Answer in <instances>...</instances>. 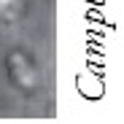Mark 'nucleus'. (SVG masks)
Instances as JSON below:
<instances>
[{
    "instance_id": "nucleus-1",
    "label": "nucleus",
    "mask_w": 124,
    "mask_h": 124,
    "mask_svg": "<svg viewBox=\"0 0 124 124\" xmlns=\"http://www.w3.org/2000/svg\"><path fill=\"white\" fill-rule=\"evenodd\" d=\"M8 76L14 81V86L24 94H32L38 89V73H35L32 62L24 51H11L8 54Z\"/></svg>"
},
{
    "instance_id": "nucleus-2",
    "label": "nucleus",
    "mask_w": 124,
    "mask_h": 124,
    "mask_svg": "<svg viewBox=\"0 0 124 124\" xmlns=\"http://www.w3.org/2000/svg\"><path fill=\"white\" fill-rule=\"evenodd\" d=\"M6 6H11V8H16V0H0V14H6V11H8Z\"/></svg>"
}]
</instances>
